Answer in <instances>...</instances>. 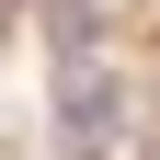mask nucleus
<instances>
[{
	"label": "nucleus",
	"instance_id": "f257e3e1",
	"mask_svg": "<svg viewBox=\"0 0 160 160\" xmlns=\"http://www.w3.org/2000/svg\"><path fill=\"white\" fill-rule=\"evenodd\" d=\"M114 114H126V80H114V69H69V92H57V137H69V149H103Z\"/></svg>",
	"mask_w": 160,
	"mask_h": 160
},
{
	"label": "nucleus",
	"instance_id": "f03ea898",
	"mask_svg": "<svg viewBox=\"0 0 160 160\" xmlns=\"http://www.w3.org/2000/svg\"><path fill=\"white\" fill-rule=\"evenodd\" d=\"M46 34H57V46H69V57H80V46H92V34H103V0H46Z\"/></svg>",
	"mask_w": 160,
	"mask_h": 160
}]
</instances>
